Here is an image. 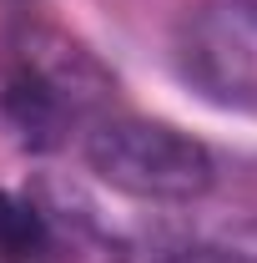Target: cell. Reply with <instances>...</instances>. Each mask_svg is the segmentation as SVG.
Wrapping results in <instances>:
<instances>
[{
	"label": "cell",
	"mask_w": 257,
	"mask_h": 263,
	"mask_svg": "<svg viewBox=\"0 0 257 263\" xmlns=\"http://www.w3.org/2000/svg\"><path fill=\"white\" fill-rule=\"evenodd\" d=\"M81 152H86V167L111 193L136 197V202L182 208V202L207 197L217 182V162L197 137L166 127V122H146V117L91 122Z\"/></svg>",
	"instance_id": "6da1fadb"
},
{
	"label": "cell",
	"mask_w": 257,
	"mask_h": 263,
	"mask_svg": "<svg viewBox=\"0 0 257 263\" xmlns=\"http://www.w3.org/2000/svg\"><path fill=\"white\" fill-rule=\"evenodd\" d=\"M177 71L202 101L257 111V0H202L177 31Z\"/></svg>",
	"instance_id": "7a4b0ae2"
},
{
	"label": "cell",
	"mask_w": 257,
	"mask_h": 263,
	"mask_svg": "<svg viewBox=\"0 0 257 263\" xmlns=\"http://www.w3.org/2000/svg\"><path fill=\"white\" fill-rule=\"evenodd\" d=\"M10 56H15L20 66H31L35 76L51 86V97L76 117V127L101 122L106 106H111V97H116V76H111L76 35H66V31L31 26V31L15 41Z\"/></svg>",
	"instance_id": "3957f363"
},
{
	"label": "cell",
	"mask_w": 257,
	"mask_h": 263,
	"mask_svg": "<svg viewBox=\"0 0 257 263\" xmlns=\"http://www.w3.org/2000/svg\"><path fill=\"white\" fill-rule=\"evenodd\" d=\"M0 122L26 152H56L76 127V117L51 97V86L15 56L0 66Z\"/></svg>",
	"instance_id": "277c9868"
},
{
	"label": "cell",
	"mask_w": 257,
	"mask_h": 263,
	"mask_svg": "<svg viewBox=\"0 0 257 263\" xmlns=\"http://www.w3.org/2000/svg\"><path fill=\"white\" fill-rule=\"evenodd\" d=\"M56 233L35 193H0V263H51Z\"/></svg>",
	"instance_id": "5b68a950"
},
{
	"label": "cell",
	"mask_w": 257,
	"mask_h": 263,
	"mask_svg": "<svg viewBox=\"0 0 257 263\" xmlns=\"http://www.w3.org/2000/svg\"><path fill=\"white\" fill-rule=\"evenodd\" d=\"M161 263H257V258L237 253V248H217V243H192V248H177V253H166Z\"/></svg>",
	"instance_id": "8992f818"
}]
</instances>
